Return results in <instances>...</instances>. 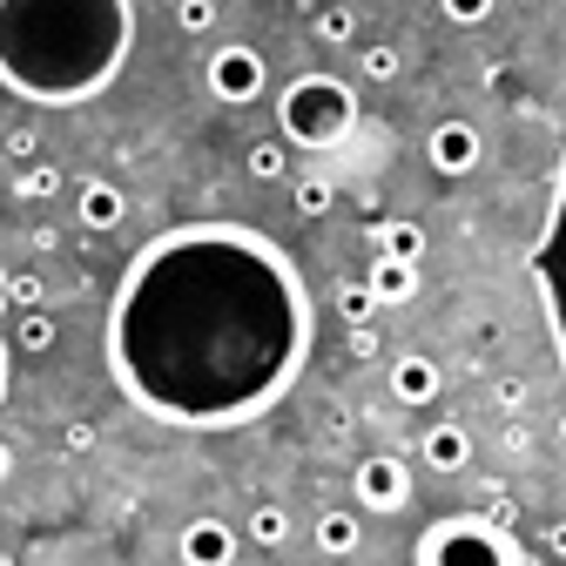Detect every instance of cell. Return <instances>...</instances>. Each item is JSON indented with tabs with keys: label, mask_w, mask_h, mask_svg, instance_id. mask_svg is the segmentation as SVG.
I'll return each instance as SVG.
<instances>
[{
	"label": "cell",
	"mask_w": 566,
	"mask_h": 566,
	"mask_svg": "<svg viewBox=\"0 0 566 566\" xmlns=\"http://www.w3.org/2000/svg\"><path fill=\"white\" fill-rule=\"evenodd\" d=\"M311 358V291L263 230L182 223L142 250L108 304V371L135 411L182 432L263 418Z\"/></svg>",
	"instance_id": "1"
},
{
	"label": "cell",
	"mask_w": 566,
	"mask_h": 566,
	"mask_svg": "<svg viewBox=\"0 0 566 566\" xmlns=\"http://www.w3.org/2000/svg\"><path fill=\"white\" fill-rule=\"evenodd\" d=\"M135 48V0H0V88L41 108L95 102Z\"/></svg>",
	"instance_id": "2"
},
{
	"label": "cell",
	"mask_w": 566,
	"mask_h": 566,
	"mask_svg": "<svg viewBox=\"0 0 566 566\" xmlns=\"http://www.w3.org/2000/svg\"><path fill=\"white\" fill-rule=\"evenodd\" d=\"M276 128L291 149H337L358 128V88L344 75H297L276 95Z\"/></svg>",
	"instance_id": "3"
},
{
	"label": "cell",
	"mask_w": 566,
	"mask_h": 566,
	"mask_svg": "<svg viewBox=\"0 0 566 566\" xmlns=\"http://www.w3.org/2000/svg\"><path fill=\"white\" fill-rule=\"evenodd\" d=\"M411 566H526V553L492 513H446L418 533Z\"/></svg>",
	"instance_id": "4"
},
{
	"label": "cell",
	"mask_w": 566,
	"mask_h": 566,
	"mask_svg": "<svg viewBox=\"0 0 566 566\" xmlns=\"http://www.w3.org/2000/svg\"><path fill=\"white\" fill-rule=\"evenodd\" d=\"M533 291H539L559 371H566V156H559V176H553V196H546V223H539V243H533Z\"/></svg>",
	"instance_id": "5"
},
{
	"label": "cell",
	"mask_w": 566,
	"mask_h": 566,
	"mask_svg": "<svg viewBox=\"0 0 566 566\" xmlns=\"http://www.w3.org/2000/svg\"><path fill=\"white\" fill-rule=\"evenodd\" d=\"M202 82H209V95H217V102L250 108V102L270 88V67H263V54H256L250 41H223V48H209Z\"/></svg>",
	"instance_id": "6"
},
{
	"label": "cell",
	"mask_w": 566,
	"mask_h": 566,
	"mask_svg": "<svg viewBox=\"0 0 566 566\" xmlns=\"http://www.w3.org/2000/svg\"><path fill=\"white\" fill-rule=\"evenodd\" d=\"M350 492H358L365 513H405L411 506V465L398 452H371V459H358V472H350Z\"/></svg>",
	"instance_id": "7"
},
{
	"label": "cell",
	"mask_w": 566,
	"mask_h": 566,
	"mask_svg": "<svg viewBox=\"0 0 566 566\" xmlns=\"http://www.w3.org/2000/svg\"><path fill=\"white\" fill-rule=\"evenodd\" d=\"M479 156H485V135L465 122V115H452V122H439L432 135H424V163H432L439 176H472L479 169Z\"/></svg>",
	"instance_id": "8"
},
{
	"label": "cell",
	"mask_w": 566,
	"mask_h": 566,
	"mask_svg": "<svg viewBox=\"0 0 566 566\" xmlns=\"http://www.w3.org/2000/svg\"><path fill=\"white\" fill-rule=\"evenodd\" d=\"M237 526L230 520H189L182 526V539H176V553H182V566H237Z\"/></svg>",
	"instance_id": "9"
},
{
	"label": "cell",
	"mask_w": 566,
	"mask_h": 566,
	"mask_svg": "<svg viewBox=\"0 0 566 566\" xmlns=\"http://www.w3.org/2000/svg\"><path fill=\"white\" fill-rule=\"evenodd\" d=\"M418 465L424 472H465L472 465V432H465V424L459 418H439V424H424V439H418Z\"/></svg>",
	"instance_id": "10"
},
{
	"label": "cell",
	"mask_w": 566,
	"mask_h": 566,
	"mask_svg": "<svg viewBox=\"0 0 566 566\" xmlns=\"http://www.w3.org/2000/svg\"><path fill=\"white\" fill-rule=\"evenodd\" d=\"M446 391V371H439V358H424V350H405V358H391V398L398 405H432Z\"/></svg>",
	"instance_id": "11"
},
{
	"label": "cell",
	"mask_w": 566,
	"mask_h": 566,
	"mask_svg": "<svg viewBox=\"0 0 566 566\" xmlns=\"http://www.w3.org/2000/svg\"><path fill=\"white\" fill-rule=\"evenodd\" d=\"M75 217H82V230H122V217H128V196H122L115 182L88 176V182L75 189Z\"/></svg>",
	"instance_id": "12"
},
{
	"label": "cell",
	"mask_w": 566,
	"mask_h": 566,
	"mask_svg": "<svg viewBox=\"0 0 566 566\" xmlns=\"http://www.w3.org/2000/svg\"><path fill=\"white\" fill-rule=\"evenodd\" d=\"M365 291L378 297V311H385V304H411V297H418V263H398V256H378V250H371Z\"/></svg>",
	"instance_id": "13"
},
{
	"label": "cell",
	"mask_w": 566,
	"mask_h": 566,
	"mask_svg": "<svg viewBox=\"0 0 566 566\" xmlns=\"http://www.w3.org/2000/svg\"><path fill=\"white\" fill-rule=\"evenodd\" d=\"M358 546H365V520H358V513H344V506L317 513V553H331V559H350Z\"/></svg>",
	"instance_id": "14"
},
{
	"label": "cell",
	"mask_w": 566,
	"mask_h": 566,
	"mask_svg": "<svg viewBox=\"0 0 566 566\" xmlns=\"http://www.w3.org/2000/svg\"><path fill=\"white\" fill-rule=\"evenodd\" d=\"M371 250H378V256H398V263H418V256H424V230H418L411 217H391V223H378Z\"/></svg>",
	"instance_id": "15"
},
{
	"label": "cell",
	"mask_w": 566,
	"mask_h": 566,
	"mask_svg": "<svg viewBox=\"0 0 566 566\" xmlns=\"http://www.w3.org/2000/svg\"><path fill=\"white\" fill-rule=\"evenodd\" d=\"M311 41H324V48H350V41H358V14H350L344 0H324V8L311 14Z\"/></svg>",
	"instance_id": "16"
},
{
	"label": "cell",
	"mask_w": 566,
	"mask_h": 566,
	"mask_svg": "<svg viewBox=\"0 0 566 566\" xmlns=\"http://www.w3.org/2000/svg\"><path fill=\"white\" fill-rule=\"evenodd\" d=\"M54 337H61V324H54L48 311H21V317H14V350H28V358L54 350Z\"/></svg>",
	"instance_id": "17"
},
{
	"label": "cell",
	"mask_w": 566,
	"mask_h": 566,
	"mask_svg": "<svg viewBox=\"0 0 566 566\" xmlns=\"http://www.w3.org/2000/svg\"><path fill=\"white\" fill-rule=\"evenodd\" d=\"M291 176V142H250V182H283Z\"/></svg>",
	"instance_id": "18"
},
{
	"label": "cell",
	"mask_w": 566,
	"mask_h": 566,
	"mask_svg": "<svg viewBox=\"0 0 566 566\" xmlns=\"http://www.w3.org/2000/svg\"><path fill=\"white\" fill-rule=\"evenodd\" d=\"M291 202H297V217H331V202H337V182L331 176H297V189H291Z\"/></svg>",
	"instance_id": "19"
},
{
	"label": "cell",
	"mask_w": 566,
	"mask_h": 566,
	"mask_svg": "<svg viewBox=\"0 0 566 566\" xmlns=\"http://www.w3.org/2000/svg\"><path fill=\"white\" fill-rule=\"evenodd\" d=\"M283 539H291V513H283V506H270V500H263V506L250 513V546H263V553H276Z\"/></svg>",
	"instance_id": "20"
},
{
	"label": "cell",
	"mask_w": 566,
	"mask_h": 566,
	"mask_svg": "<svg viewBox=\"0 0 566 566\" xmlns=\"http://www.w3.org/2000/svg\"><path fill=\"white\" fill-rule=\"evenodd\" d=\"M398 67H405V54H398L391 41L358 48V75H365V82H398Z\"/></svg>",
	"instance_id": "21"
},
{
	"label": "cell",
	"mask_w": 566,
	"mask_h": 566,
	"mask_svg": "<svg viewBox=\"0 0 566 566\" xmlns=\"http://www.w3.org/2000/svg\"><path fill=\"white\" fill-rule=\"evenodd\" d=\"M337 317H344V324H371V317H378V297L365 291V276H358V283H337Z\"/></svg>",
	"instance_id": "22"
},
{
	"label": "cell",
	"mask_w": 566,
	"mask_h": 566,
	"mask_svg": "<svg viewBox=\"0 0 566 566\" xmlns=\"http://www.w3.org/2000/svg\"><path fill=\"white\" fill-rule=\"evenodd\" d=\"M14 196H28V202L61 196V169H54V163H28V169H21V182H14Z\"/></svg>",
	"instance_id": "23"
},
{
	"label": "cell",
	"mask_w": 566,
	"mask_h": 566,
	"mask_svg": "<svg viewBox=\"0 0 566 566\" xmlns=\"http://www.w3.org/2000/svg\"><path fill=\"white\" fill-rule=\"evenodd\" d=\"M176 28L182 34H209L217 28V0H176Z\"/></svg>",
	"instance_id": "24"
},
{
	"label": "cell",
	"mask_w": 566,
	"mask_h": 566,
	"mask_svg": "<svg viewBox=\"0 0 566 566\" xmlns=\"http://www.w3.org/2000/svg\"><path fill=\"white\" fill-rule=\"evenodd\" d=\"M492 8H500V0H439V14L452 28H479V21H492Z\"/></svg>",
	"instance_id": "25"
},
{
	"label": "cell",
	"mask_w": 566,
	"mask_h": 566,
	"mask_svg": "<svg viewBox=\"0 0 566 566\" xmlns=\"http://www.w3.org/2000/svg\"><path fill=\"white\" fill-rule=\"evenodd\" d=\"M8 297H14V311H41L48 291H41V276H34V270H21V276H8Z\"/></svg>",
	"instance_id": "26"
},
{
	"label": "cell",
	"mask_w": 566,
	"mask_h": 566,
	"mask_svg": "<svg viewBox=\"0 0 566 566\" xmlns=\"http://www.w3.org/2000/svg\"><path fill=\"white\" fill-rule=\"evenodd\" d=\"M350 358H378V331L371 324H350Z\"/></svg>",
	"instance_id": "27"
},
{
	"label": "cell",
	"mask_w": 566,
	"mask_h": 566,
	"mask_svg": "<svg viewBox=\"0 0 566 566\" xmlns=\"http://www.w3.org/2000/svg\"><path fill=\"white\" fill-rule=\"evenodd\" d=\"M8 156H21V163H34V128H14V135H8Z\"/></svg>",
	"instance_id": "28"
},
{
	"label": "cell",
	"mask_w": 566,
	"mask_h": 566,
	"mask_svg": "<svg viewBox=\"0 0 566 566\" xmlns=\"http://www.w3.org/2000/svg\"><path fill=\"white\" fill-rule=\"evenodd\" d=\"M546 553H553V559H566V520H553V526H546Z\"/></svg>",
	"instance_id": "29"
},
{
	"label": "cell",
	"mask_w": 566,
	"mask_h": 566,
	"mask_svg": "<svg viewBox=\"0 0 566 566\" xmlns=\"http://www.w3.org/2000/svg\"><path fill=\"white\" fill-rule=\"evenodd\" d=\"M14 358H8V344H0V405H8V385H14V371H8Z\"/></svg>",
	"instance_id": "30"
},
{
	"label": "cell",
	"mask_w": 566,
	"mask_h": 566,
	"mask_svg": "<svg viewBox=\"0 0 566 566\" xmlns=\"http://www.w3.org/2000/svg\"><path fill=\"white\" fill-rule=\"evenodd\" d=\"M14 472V452H8V439H0V479H8Z\"/></svg>",
	"instance_id": "31"
},
{
	"label": "cell",
	"mask_w": 566,
	"mask_h": 566,
	"mask_svg": "<svg viewBox=\"0 0 566 566\" xmlns=\"http://www.w3.org/2000/svg\"><path fill=\"white\" fill-rule=\"evenodd\" d=\"M14 311V297H8V276H0V317H8Z\"/></svg>",
	"instance_id": "32"
},
{
	"label": "cell",
	"mask_w": 566,
	"mask_h": 566,
	"mask_svg": "<svg viewBox=\"0 0 566 566\" xmlns=\"http://www.w3.org/2000/svg\"><path fill=\"white\" fill-rule=\"evenodd\" d=\"M142 566H156V559H142Z\"/></svg>",
	"instance_id": "33"
}]
</instances>
